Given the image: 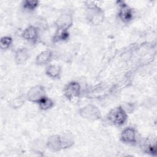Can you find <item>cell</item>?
I'll use <instances>...</instances> for the list:
<instances>
[{"label": "cell", "instance_id": "6da1fadb", "mask_svg": "<svg viewBox=\"0 0 157 157\" xmlns=\"http://www.w3.org/2000/svg\"><path fill=\"white\" fill-rule=\"evenodd\" d=\"M109 118L113 124L120 125L126 121V114L122 108L118 107L112 110L109 115Z\"/></svg>", "mask_w": 157, "mask_h": 157}, {"label": "cell", "instance_id": "7a4b0ae2", "mask_svg": "<svg viewBox=\"0 0 157 157\" xmlns=\"http://www.w3.org/2000/svg\"><path fill=\"white\" fill-rule=\"evenodd\" d=\"M64 93L69 98H74L77 96L80 93L79 84L75 82H72L67 85L66 87Z\"/></svg>", "mask_w": 157, "mask_h": 157}, {"label": "cell", "instance_id": "3957f363", "mask_svg": "<svg viewBox=\"0 0 157 157\" xmlns=\"http://www.w3.org/2000/svg\"><path fill=\"white\" fill-rule=\"evenodd\" d=\"M136 138V133L134 130L131 128L124 129L121 133V139L123 141L128 143L134 142Z\"/></svg>", "mask_w": 157, "mask_h": 157}, {"label": "cell", "instance_id": "277c9868", "mask_svg": "<svg viewBox=\"0 0 157 157\" xmlns=\"http://www.w3.org/2000/svg\"><path fill=\"white\" fill-rule=\"evenodd\" d=\"M119 16L123 21H129L132 17V12L127 6L123 5L119 12Z\"/></svg>", "mask_w": 157, "mask_h": 157}, {"label": "cell", "instance_id": "5b68a950", "mask_svg": "<svg viewBox=\"0 0 157 157\" xmlns=\"http://www.w3.org/2000/svg\"><path fill=\"white\" fill-rule=\"evenodd\" d=\"M23 36L26 40H34L37 37V31L34 27L29 26L24 31Z\"/></svg>", "mask_w": 157, "mask_h": 157}, {"label": "cell", "instance_id": "8992f818", "mask_svg": "<svg viewBox=\"0 0 157 157\" xmlns=\"http://www.w3.org/2000/svg\"><path fill=\"white\" fill-rule=\"evenodd\" d=\"M51 52L50 51H44L40 53L36 58V61L39 64H44L50 58Z\"/></svg>", "mask_w": 157, "mask_h": 157}, {"label": "cell", "instance_id": "52a82bcc", "mask_svg": "<svg viewBox=\"0 0 157 157\" xmlns=\"http://www.w3.org/2000/svg\"><path fill=\"white\" fill-rule=\"evenodd\" d=\"M38 102L40 107L44 110L50 109L53 105V102L50 99L45 97H42L40 98Z\"/></svg>", "mask_w": 157, "mask_h": 157}, {"label": "cell", "instance_id": "ba28073f", "mask_svg": "<svg viewBox=\"0 0 157 157\" xmlns=\"http://www.w3.org/2000/svg\"><path fill=\"white\" fill-rule=\"evenodd\" d=\"M47 73L48 75L52 77H56L59 75L60 68L59 66L56 65H52L48 67Z\"/></svg>", "mask_w": 157, "mask_h": 157}, {"label": "cell", "instance_id": "9c48e42d", "mask_svg": "<svg viewBox=\"0 0 157 157\" xmlns=\"http://www.w3.org/2000/svg\"><path fill=\"white\" fill-rule=\"evenodd\" d=\"M39 2L37 1H25L23 2V7L25 9L32 10L34 9L38 5Z\"/></svg>", "mask_w": 157, "mask_h": 157}, {"label": "cell", "instance_id": "30bf717a", "mask_svg": "<svg viewBox=\"0 0 157 157\" xmlns=\"http://www.w3.org/2000/svg\"><path fill=\"white\" fill-rule=\"evenodd\" d=\"M12 43V39L9 37H4L1 40V48H6Z\"/></svg>", "mask_w": 157, "mask_h": 157}, {"label": "cell", "instance_id": "8fae6325", "mask_svg": "<svg viewBox=\"0 0 157 157\" xmlns=\"http://www.w3.org/2000/svg\"><path fill=\"white\" fill-rule=\"evenodd\" d=\"M26 53L25 50H20L17 53V59L19 60L20 63L23 62L26 59Z\"/></svg>", "mask_w": 157, "mask_h": 157}]
</instances>
